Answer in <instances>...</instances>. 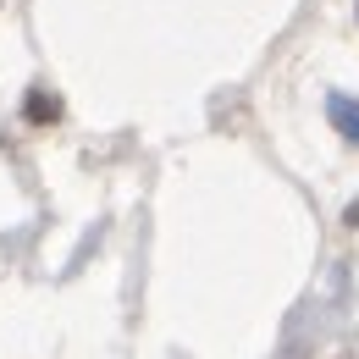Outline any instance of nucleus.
I'll return each instance as SVG.
<instances>
[{
  "instance_id": "nucleus-1",
  "label": "nucleus",
  "mask_w": 359,
  "mask_h": 359,
  "mask_svg": "<svg viewBox=\"0 0 359 359\" xmlns=\"http://www.w3.org/2000/svg\"><path fill=\"white\" fill-rule=\"evenodd\" d=\"M332 128L359 144V105H354V100H332Z\"/></svg>"
}]
</instances>
